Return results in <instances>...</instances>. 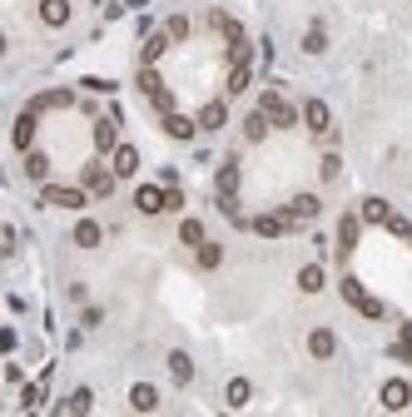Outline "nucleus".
Here are the masks:
<instances>
[{
    "label": "nucleus",
    "mask_w": 412,
    "mask_h": 417,
    "mask_svg": "<svg viewBox=\"0 0 412 417\" xmlns=\"http://www.w3.org/2000/svg\"><path fill=\"white\" fill-rule=\"evenodd\" d=\"M298 288H303V294H318V288H323V268H318V263H308L303 274H298Z\"/></svg>",
    "instance_id": "obj_23"
},
{
    "label": "nucleus",
    "mask_w": 412,
    "mask_h": 417,
    "mask_svg": "<svg viewBox=\"0 0 412 417\" xmlns=\"http://www.w3.org/2000/svg\"><path fill=\"white\" fill-rule=\"evenodd\" d=\"M407 403H412V388H407L402 378L383 383V407H407Z\"/></svg>",
    "instance_id": "obj_8"
},
{
    "label": "nucleus",
    "mask_w": 412,
    "mask_h": 417,
    "mask_svg": "<svg viewBox=\"0 0 412 417\" xmlns=\"http://www.w3.org/2000/svg\"><path fill=\"white\" fill-rule=\"evenodd\" d=\"M40 20H45V25H65L70 20V0H40Z\"/></svg>",
    "instance_id": "obj_11"
},
{
    "label": "nucleus",
    "mask_w": 412,
    "mask_h": 417,
    "mask_svg": "<svg viewBox=\"0 0 412 417\" xmlns=\"http://www.w3.org/2000/svg\"><path fill=\"white\" fill-rule=\"evenodd\" d=\"M254 234H263V239L293 234V208H283V214H258V219H254Z\"/></svg>",
    "instance_id": "obj_3"
},
{
    "label": "nucleus",
    "mask_w": 412,
    "mask_h": 417,
    "mask_svg": "<svg viewBox=\"0 0 412 417\" xmlns=\"http://www.w3.org/2000/svg\"><path fill=\"white\" fill-rule=\"evenodd\" d=\"M164 194H169V189H159V184H139V189H134V208H139V214H159Z\"/></svg>",
    "instance_id": "obj_4"
},
{
    "label": "nucleus",
    "mask_w": 412,
    "mask_h": 417,
    "mask_svg": "<svg viewBox=\"0 0 412 417\" xmlns=\"http://www.w3.org/2000/svg\"><path fill=\"white\" fill-rule=\"evenodd\" d=\"M323 45H328V35H323V30H308V35H303V50H308V55H318Z\"/></svg>",
    "instance_id": "obj_33"
},
{
    "label": "nucleus",
    "mask_w": 412,
    "mask_h": 417,
    "mask_svg": "<svg viewBox=\"0 0 412 417\" xmlns=\"http://www.w3.org/2000/svg\"><path fill=\"white\" fill-rule=\"evenodd\" d=\"M249 392H254L249 383H243V378H234V383H229V403H234V407H243V403H249Z\"/></svg>",
    "instance_id": "obj_29"
},
{
    "label": "nucleus",
    "mask_w": 412,
    "mask_h": 417,
    "mask_svg": "<svg viewBox=\"0 0 412 417\" xmlns=\"http://www.w3.org/2000/svg\"><path fill=\"white\" fill-rule=\"evenodd\" d=\"M263 134H269V115H249V119H243V139H263Z\"/></svg>",
    "instance_id": "obj_21"
},
{
    "label": "nucleus",
    "mask_w": 412,
    "mask_h": 417,
    "mask_svg": "<svg viewBox=\"0 0 412 417\" xmlns=\"http://www.w3.org/2000/svg\"><path fill=\"white\" fill-rule=\"evenodd\" d=\"M95 150H105V154L119 150V144H114V119H99L95 124Z\"/></svg>",
    "instance_id": "obj_17"
},
{
    "label": "nucleus",
    "mask_w": 412,
    "mask_h": 417,
    "mask_svg": "<svg viewBox=\"0 0 412 417\" xmlns=\"http://www.w3.org/2000/svg\"><path fill=\"white\" fill-rule=\"evenodd\" d=\"M35 115L40 110H25L15 119V150H30V144H35Z\"/></svg>",
    "instance_id": "obj_9"
},
{
    "label": "nucleus",
    "mask_w": 412,
    "mask_h": 417,
    "mask_svg": "<svg viewBox=\"0 0 412 417\" xmlns=\"http://www.w3.org/2000/svg\"><path fill=\"white\" fill-rule=\"evenodd\" d=\"M45 204H60V208H85V189H65V184H50V189H45Z\"/></svg>",
    "instance_id": "obj_5"
},
{
    "label": "nucleus",
    "mask_w": 412,
    "mask_h": 417,
    "mask_svg": "<svg viewBox=\"0 0 412 417\" xmlns=\"http://www.w3.org/2000/svg\"><path fill=\"white\" fill-rule=\"evenodd\" d=\"M223 119H229V110H223V104L214 99V104H204V110H199V130H219Z\"/></svg>",
    "instance_id": "obj_16"
},
{
    "label": "nucleus",
    "mask_w": 412,
    "mask_h": 417,
    "mask_svg": "<svg viewBox=\"0 0 412 417\" xmlns=\"http://www.w3.org/2000/svg\"><path fill=\"white\" fill-rule=\"evenodd\" d=\"M363 219H367V224H387V219H393V208H387L383 199H367V204H363Z\"/></svg>",
    "instance_id": "obj_22"
},
{
    "label": "nucleus",
    "mask_w": 412,
    "mask_h": 417,
    "mask_svg": "<svg viewBox=\"0 0 412 417\" xmlns=\"http://www.w3.org/2000/svg\"><path fill=\"white\" fill-rule=\"evenodd\" d=\"M25 174H30V179H45V174H50V159H45V154H30V159H25Z\"/></svg>",
    "instance_id": "obj_28"
},
{
    "label": "nucleus",
    "mask_w": 412,
    "mask_h": 417,
    "mask_svg": "<svg viewBox=\"0 0 412 417\" xmlns=\"http://www.w3.org/2000/svg\"><path fill=\"white\" fill-rule=\"evenodd\" d=\"M130 5H134V10H139V5H149V0H130Z\"/></svg>",
    "instance_id": "obj_35"
},
{
    "label": "nucleus",
    "mask_w": 412,
    "mask_h": 417,
    "mask_svg": "<svg viewBox=\"0 0 412 417\" xmlns=\"http://www.w3.org/2000/svg\"><path fill=\"white\" fill-rule=\"evenodd\" d=\"M313 214H318V199L313 194H298L293 199V219H313Z\"/></svg>",
    "instance_id": "obj_26"
},
{
    "label": "nucleus",
    "mask_w": 412,
    "mask_h": 417,
    "mask_svg": "<svg viewBox=\"0 0 412 417\" xmlns=\"http://www.w3.org/2000/svg\"><path fill=\"white\" fill-rule=\"evenodd\" d=\"M169 372H174V383H189L194 378V363L184 358V353H169Z\"/></svg>",
    "instance_id": "obj_24"
},
{
    "label": "nucleus",
    "mask_w": 412,
    "mask_h": 417,
    "mask_svg": "<svg viewBox=\"0 0 412 417\" xmlns=\"http://www.w3.org/2000/svg\"><path fill=\"white\" fill-rule=\"evenodd\" d=\"M90 407H95V398H90V392H85V388H80V392H75V398H70V412H75V417H85Z\"/></svg>",
    "instance_id": "obj_32"
},
{
    "label": "nucleus",
    "mask_w": 412,
    "mask_h": 417,
    "mask_svg": "<svg viewBox=\"0 0 412 417\" xmlns=\"http://www.w3.org/2000/svg\"><path fill=\"white\" fill-rule=\"evenodd\" d=\"M234 189H239V164H223L219 169V199H234Z\"/></svg>",
    "instance_id": "obj_18"
},
{
    "label": "nucleus",
    "mask_w": 412,
    "mask_h": 417,
    "mask_svg": "<svg viewBox=\"0 0 412 417\" xmlns=\"http://www.w3.org/2000/svg\"><path fill=\"white\" fill-rule=\"evenodd\" d=\"M85 189L105 199V194L114 189V174H105V169H99V164H90V169H85Z\"/></svg>",
    "instance_id": "obj_10"
},
{
    "label": "nucleus",
    "mask_w": 412,
    "mask_h": 417,
    "mask_svg": "<svg viewBox=\"0 0 412 417\" xmlns=\"http://www.w3.org/2000/svg\"><path fill=\"white\" fill-rule=\"evenodd\" d=\"M249 80H254V70H249V60H243V65L229 70V95H243V90H249Z\"/></svg>",
    "instance_id": "obj_19"
},
{
    "label": "nucleus",
    "mask_w": 412,
    "mask_h": 417,
    "mask_svg": "<svg viewBox=\"0 0 412 417\" xmlns=\"http://www.w3.org/2000/svg\"><path fill=\"white\" fill-rule=\"evenodd\" d=\"M164 35H169V40H184V35H189V20H184V15H169V25H164Z\"/></svg>",
    "instance_id": "obj_31"
},
{
    "label": "nucleus",
    "mask_w": 412,
    "mask_h": 417,
    "mask_svg": "<svg viewBox=\"0 0 412 417\" xmlns=\"http://www.w3.org/2000/svg\"><path fill=\"white\" fill-rule=\"evenodd\" d=\"M179 239H184V243H194V248H199V243H209V239H204V224H199V219H184V224H179Z\"/></svg>",
    "instance_id": "obj_25"
},
{
    "label": "nucleus",
    "mask_w": 412,
    "mask_h": 417,
    "mask_svg": "<svg viewBox=\"0 0 412 417\" xmlns=\"http://www.w3.org/2000/svg\"><path fill=\"white\" fill-rule=\"evenodd\" d=\"M353 243H358V214H348V219H343V228H338V259L353 254Z\"/></svg>",
    "instance_id": "obj_13"
},
{
    "label": "nucleus",
    "mask_w": 412,
    "mask_h": 417,
    "mask_svg": "<svg viewBox=\"0 0 412 417\" xmlns=\"http://www.w3.org/2000/svg\"><path fill=\"white\" fill-rule=\"evenodd\" d=\"M343 298L353 303L358 313H367V318H383V313H387V308H383V303H378L373 294H367V288H363L358 278H343Z\"/></svg>",
    "instance_id": "obj_1"
},
{
    "label": "nucleus",
    "mask_w": 412,
    "mask_h": 417,
    "mask_svg": "<svg viewBox=\"0 0 412 417\" xmlns=\"http://www.w3.org/2000/svg\"><path fill=\"white\" fill-rule=\"evenodd\" d=\"M75 243H80V248H95V243H99V224L80 219V224H75Z\"/></svg>",
    "instance_id": "obj_20"
},
{
    "label": "nucleus",
    "mask_w": 412,
    "mask_h": 417,
    "mask_svg": "<svg viewBox=\"0 0 412 417\" xmlns=\"http://www.w3.org/2000/svg\"><path fill=\"white\" fill-rule=\"evenodd\" d=\"M303 119H308V130H313V134H323L328 130V104L323 99H308L303 104Z\"/></svg>",
    "instance_id": "obj_12"
},
{
    "label": "nucleus",
    "mask_w": 412,
    "mask_h": 417,
    "mask_svg": "<svg viewBox=\"0 0 412 417\" xmlns=\"http://www.w3.org/2000/svg\"><path fill=\"white\" fill-rule=\"evenodd\" d=\"M130 403H134V412H154L159 407V388L154 383H134L130 388Z\"/></svg>",
    "instance_id": "obj_6"
},
{
    "label": "nucleus",
    "mask_w": 412,
    "mask_h": 417,
    "mask_svg": "<svg viewBox=\"0 0 412 417\" xmlns=\"http://www.w3.org/2000/svg\"><path fill=\"white\" fill-rule=\"evenodd\" d=\"M258 110L269 115V124H278V130H288V124L298 119V115H293V104H288L278 90H269V95H263V99H258Z\"/></svg>",
    "instance_id": "obj_2"
},
{
    "label": "nucleus",
    "mask_w": 412,
    "mask_h": 417,
    "mask_svg": "<svg viewBox=\"0 0 412 417\" xmlns=\"http://www.w3.org/2000/svg\"><path fill=\"white\" fill-rule=\"evenodd\" d=\"M164 45H169V35H154L149 45H144V65H154V60L164 55Z\"/></svg>",
    "instance_id": "obj_30"
},
{
    "label": "nucleus",
    "mask_w": 412,
    "mask_h": 417,
    "mask_svg": "<svg viewBox=\"0 0 412 417\" xmlns=\"http://www.w3.org/2000/svg\"><path fill=\"white\" fill-rule=\"evenodd\" d=\"M199 263H204V268H219V263H223V248H219V243H199Z\"/></svg>",
    "instance_id": "obj_27"
},
{
    "label": "nucleus",
    "mask_w": 412,
    "mask_h": 417,
    "mask_svg": "<svg viewBox=\"0 0 412 417\" xmlns=\"http://www.w3.org/2000/svg\"><path fill=\"white\" fill-rule=\"evenodd\" d=\"M164 130H169V139H194L199 124H194V119H184V115H164Z\"/></svg>",
    "instance_id": "obj_15"
},
{
    "label": "nucleus",
    "mask_w": 412,
    "mask_h": 417,
    "mask_svg": "<svg viewBox=\"0 0 412 417\" xmlns=\"http://www.w3.org/2000/svg\"><path fill=\"white\" fill-rule=\"evenodd\" d=\"M393 353H402V358H412V323H402V343H398Z\"/></svg>",
    "instance_id": "obj_34"
},
{
    "label": "nucleus",
    "mask_w": 412,
    "mask_h": 417,
    "mask_svg": "<svg viewBox=\"0 0 412 417\" xmlns=\"http://www.w3.org/2000/svg\"><path fill=\"white\" fill-rule=\"evenodd\" d=\"M139 169V154L130 150V144H119V150H114V179H130Z\"/></svg>",
    "instance_id": "obj_14"
},
{
    "label": "nucleus",
    "mask_w": 412,
    "mask_h": 417,
    "mask_svg": "<svg viewBox=\"0 0 412 417\" xmlns=\"http://www.w3.org/2000/svg\"><path fill=\"white\" fill-rule=\"evenodd\" d=\"M308 353H313V358H333V353H338V338H333L328 328H313V333H308Z\"/></svg>",
    "instance_id": "obj_7"
}]
</instances>
